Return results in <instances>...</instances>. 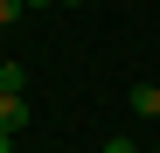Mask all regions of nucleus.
Instances as JSON below:
<instances>
[{
    "label": "nucleus",
    "mask_w": 160,
    "mask_h": 153,
    "mask_svg": "<svg viewBox=\"0 0 160 153\" xmlns=\"http://www.w3.org/2000/svg\"><path fill=\"white\" fill-rule=\"evenodd\" d=\"M153 153H160V146H153Z\"/></svg>",
    "instance_id": "9"
},
{
    "label": "nucleus",
    "mask_w": 160,
    "mask_h": 153,
    "mask_svg": "<svg viewBox=\"0 0 160 153\" xmlns=\"http://www.w3.org/2000/svg\"><path fill=\"white\" fill-rule=\"evenodd\" d=\"M28 7H56V0H28Z\"/></svg>",
    "instance_id": "7"
},
{
    "label": "nucleus",
    "mask_w": 160,
    "mask_h": 153,
    "mask_svg": "<svg viewBox=\"0 0 160 153\" xmlns=\"http://www.w3.org/2000/svg\"><path fill=\"white\" fill-rule=\"evenodd\" d=\"M28 118H35V105H28V97H0V132H21Z\"/></svg>",
    "instance_id": "1"
},
{
    "label": "nucleus",
    "mask_w": 160,
    "mask_h": 153,
    "mask_svg": "<svg viewBox=\"0 0 160 153\" xmlns=\"http://www.w3.org/2000/svg\"><path fill=\"white\" fill-rule=\"evenodd\" d=\"M0 153H14V132H0Z\"/></svg>",
    "instance_id": "6"
},
{
    "label": "nucleus",
    "mask_w": 160,
    "mask_h": 153,
    "mask_svg": "<svg viewBox=\"0 0 160 153\" xmlns=\"http://www.w3.org/2000/svg\"><path fill=\"white\" fill-rule=\"evenodd\" d=\"M21 14H28V0H0V28H14Z\"/></svg>",
    "instance_id": "4"
},
{
    "label": "nucleus",
    "mask_w": 160,
    "mask_h": 153,
    "mask_svg": "<svg viewBox=\"0 0 160 153\" xmlns=\"http://www.w3.org/2000/svg\"><path fill=\"white\" fill-rule=\"evenodd\" d=\"M132 111H139V118H160V91L153 84H132Z\"/></svg>",
    "instance_id": "2"
},
{
    "label": "nucleus",
    "mask_w": 160,
    "mask_h": 153,
    "mask_svg": "<svg viewBox=\"0 0 160 153\" xmlns=\"http://www.w3.org/2000/svg\"><path fill=\"white\" fill-rule=\"evenodd\" d=\"M98 153H139V146H132V139H104Z\"/></svg>",
    "instance_id": "5"
},
{
    "label": "nucleus",
    "mask_w": 160,
    "mask_h": 153,
    "mask_svg": "<svg viewBox=\"0 0 160 153\" xmlns=\"http://www.w3.org/2000/svg\"><path fill=\"white\" fill-rule=\"evenodd\" d=\"M21 84H28V70H21V63H0V97H21Z\"/></svg>",
    "instance_id": "3"
},
{
    "label": "nucleus",
    "mask_w": 160,
    "mask_h": 153,
    "mask_svg": "<svg viewBox=\"0 0 160 153\" xmlns=\"http://www.w3.org/2000/svg\"><path fill=\"white\" fill-rule=\"evenodd\" d=\"M70 7H84V0H70Z\"/></svg>",
    "instance_id": "8"
}]
</instances>
